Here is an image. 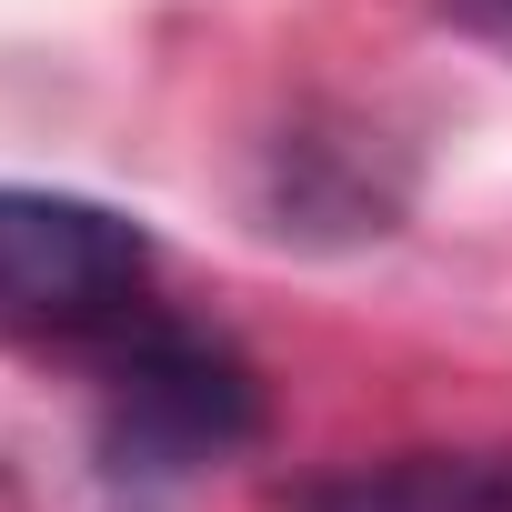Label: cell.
<instances>
[{"label":"cell","mask_w":512,"mask_h":512,"mask_svg":"<svg viewBox=\"0 0 512 512\" xmlns=\"http://www.w3.org/2000/svg\"><path fill=\"white\" fill-rule=\"evenodd\" d=\"M151 231L81 191H11L0 181V322L21 332H111L141 312Z\"/></svg>","instance_id":"7a4b0ae2"},{"label":"cell","mask_w":512,"mask_h":512,"mask_svg":"<svg viewBox=\"0 0 512 512\" xmlns=\"http://www.w3.org/2000/svg\"><path fill=\"white\" fill-rule=\"evenodd\" d=\"M282 512H512V442L342 462V472L282 492Z\"/></svg>","instance_id":"277c9868"},{"label":"cell","mask_w":512,"mask_h":512,"mask_svg":"<svg viewBox=\"0 0 512 512\" xmlns=\"http://www.w3.org/2000/svg\"><path fill=\"white\" fill-rule=\"evenodd\" d=\"M382 141V131H372ZM362 131H322V121H292L272 141V181H262V211L272 231H302V241H362V231H392L402 211V171H382Z\"/></svg>","instance_id":"3957f363"},{"label":"cell","mask_w":512,"mask_h":512,"mask_svg":"<svg viewBox=\"0 0 512 512\" xmlns=\"http://www.w3.org/2000/svg\"><path fill=\"white\" fill-rule=\"evenodd\" d=\"M442 11L472 31V41H492V51H512V0H442Z\"/></svg>","instance_id":"5b68a950"},{"label":"cell","mask_w":512,"mask_h":512,"mask_svg":"<svg viewBox=\"0 0 512 512\" xmlns=\"http://www.w3.org/2000/svg\"><path fill=\"white\" fill-rule=\"evenodd\" d=\"M91 442H101L111 482H191V472H211V462L262 442V382L201 322L121 312L101 332Z\"/></svg>","instance_id":"6da1fadb"}]
</instances>
